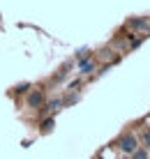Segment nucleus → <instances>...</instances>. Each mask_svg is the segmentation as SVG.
I'll use <instances>...</instances> for the list:
<instances>
[{
    "instance_id": "nucleus-1",
    "label": "nucleus",
    "mask_w": 150,
    "mask_h": 159,
    "mask_svg": "<svg viewBox=\"0 0 150 159\" xmlns=\"http://www.w3.org/2000/svg\"><path fill=\"white\" fill-rule=\"evenodd\" d=\"M123 148L125 150H132V148H134V141H132V139H125L123 141Z\"/></svg>"
}]
</instances>
